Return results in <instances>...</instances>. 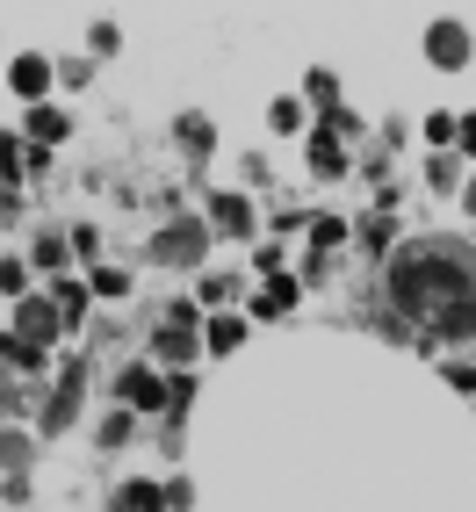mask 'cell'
Returning a JSON list of instances; mask_svg holds the SVG:
<instances>
[{"label": "cell", "mask_w": 476, "mask_h": 512, "mask_svg": "<svg viewBox=\"0 0 476 512\" xmlns=\"http://www.w3.org/2000/svg\"><path fill=\"white\" fill-rule=\"evenodd\" d=\"M426 58H433V65H462V58H469V37H462L455 22H433V29H426Z\"/></svg>", "instance_id": "obj_5"}, {"label": "cell", "mask_w": 476, "mask_h": 512, "mask_svg": "<svg viewBox=\"0 0 476 512\" xmlns=\"http://www.w3.org/2000/svg\"><path fill=\"white\" fill-rule=\"evenodd\" d=\"M390 303L426 339H469L476 332V260L448 238H419L390 260Z\"/></svg>", "instance_id": "obj_1"}, {"label": "cell", "mask_w": 476, "mask_h": 512, "mask_svg": "<svg viewBox=\"0 0 476 512\" xmlns=\"http://www.w3.org/2000/svg\"><path fill=\"white\" fill-rule=\"evenodd\" d=\"M289 303H296V282L282 275V282H267V289L253 296V311H260V318H282V311H289Z\"/></svg>", "instance_id": "obj_8"}, {"label": "cell", "mask_w": 476, "mask_h": 512, "mask_svg": "<svg viewBox=\"0 0 476 512\" xmlns=\"http://www.w3.org/2000/svg\"><path fill=\"white\" fill-rule=\"evenodd\" d=\"M202 246H210V238H202V224H166V231H159V260H174V267H195Z\"/></svg>", "instance_id": "obj_4"}, {"label": "cell", "mask_w": 476, "mask_h": 512, "mask_svg": "<svg viewBox=\"0 0 476 512\" xmlns=\"http://www.w3.org/2000/svg\"><path fill=\"white\" fill-rule=\"evenodd\" d=\"M51 303H58V325H80V318H87V289H73V282H58Z\"/></svg>", "instance_id": "obj_12"}, {"label": "cell", "mask_w": 476, "mask_h": 512, "mask_svg": "<svg viewBox=\"0 0 476 512\" xmlns=\"http://www.w3.org/2000/svg\"><path fill=\"white\" fill-rule=\"evenodd\" d=\"M94 289H101V296H123V289H130V275H123V267H101Z\"/></svg>", "instance_id": "obj_19"}, {"label": "cell", "mask_w": 476, "mask_h": 512, "mask_svg": "<svg viewBox=\"0 0 476 512\" xmlns=\"http://www.w3.org/2000/svg\"><path fill=\"white\" fill-rule=\"evenodd\" d=\"M0 361H15V368H37L44 354H37V347H22V339L8 332V339H0Z\"/></svg>", "instance_id": "obj_16"}, {"label": "cell", "mask_w": 476, "mask_h": 512, "mask_svg": "<svg viewBox=\"0 0 476 512\" xmlns=\"http://www.w3.org/2000/svg\"><path fill=\"white\" fill-rule=\"evenodd\" d=\"M181 145H188V152H210V123H202V116H181Z\"/></svg>", "instance_id": "obj_17"}, {"label": "cell", "mask_w": 476, "mask_h": 512, "mask_svg": "<svg viewBox=\"0 0 476 512\" xmlns=\"http://www.w3.org/2000/svg\"><path fill=\"white\" fill-rule=\"evenodd\" d=\"M311 238H318V253H332L339 238H347V224H339V217H318V224H311Z\"/></svg>", "instance_id": "obj_18"}, {"label": "cell", "mask_w": 476, "mask_h": 512, "mask_svg": "<svg viewBox=\"0 0 476 512\" xmlns=\"http://www.w3.org/2000/svg\"><path fill=\"white\" fill-rule=\"evenodd\" d=\"M8 80H15V94H29V101H37V94L51 87V65H44L37 51H29V58H15V73H8Z\"/></svg>", "instance_id": "obj_6"}, {"label": "cell", "mask_w": 476, "mask_h": 512, "mask_svg": "<svg viewBox=\"0 0 476 512\" xmlns=\"http://www.w3.org/2000/svg\"><path fill=\"white\" fill-rule=\"evenodd\" d=\"M123 397H130V404H145V412H152V404H166V383L138 368V375H123Z\"/></svg>", "instance_id": "obj_9"}, {"label": "cell", "mask_w": 476, "mask_h": 512, "mask_svg": "<svg viewBox=\"0 0 476 512\" xmlns=\"http://www.w3.org/2000/svg\"><path fill=\"white\" fill-rule=\"evenodd\" d=\"M0 174H8V181L22 174V145H15V138H0Z\"/></svg>", "instance_id": "obj_20"}, {"label": "cell", "mask_w": 476, "mask_h": 512, "mask_svg": "<svg viewBox=\"0 0 476 512\" xmlns=\"http://www.w3.org/2000/svg\"><path fill=\"white\" fill-rule=\"evenodd\" d=\"M29 138H37V145H58V138H65V116H58V109H29Z\"/></svg>", "instance_id": "obj_13"}, {"label": "cell", "mask_w": 476, "mask_h": 512, "mask_svg": "<svg viewBox=\"0 0 476 512\" xmlns=\"http://www.w3.org/2000/svg\"><path fill=\"white\" fill-rule=\"evenodd\" d=\"M80 390H87V368H80V361H65L58 390H51V404H44V426H51V433H58V426H73V412H80Z\"/></svg>", "instance_id": "obj_2"}, {"label": "cell", "mask_w": 476, "mask_h": 512, "mask_svg": "<svg viewBox=\"0 0 476 512\" xmlns=\"http://www.w3.org/2000/svg\"><path fill=\"white\" fill-rule=\"evenodd\" d=\"M311 174H347V152H339V138H332V130H318V138H311Z\"/></svg>", "instance_id": "obj_7"}, {"label": "cell", "mask_w": 476, "mask_h": 512, "mask_svg": "<svg viewBox=\"0 0 476 512\" xmlns=\"http://www.w3.org/2000/svg\"><path fill=\"white\" fill-rule=\"evenodd\" d=\"M15 339L44 354V339H58V303H51V296H22V332H15Z\"/></svg>", "instance_id": "obj_3"}, {"label": "cell", "mask_w": 476, "mask_h": 512, "mask_svg": "<svg viewBox=\"0 0 476 512\" xmlns=\"http://www.w3.org/2000/svg\"><path fill=\"white\" fill-rule=\"evenodd\" d=\"M217 224L238 238V231H253V210H246V202H238V195H217Z\"/></svg>", "instance_id": "obj_14"}, {"label": "cell", "mask_w": 476, "mask_h": 512, "mask_svg": "<svg viewBox=\"0 0 476 512\" xmlns=\"http://www.w3.org/2000/svg\"><path fill=\"white\" fill-rule=\"evenodd\" d=\"M455 145H462V152H476V116H462V123H455Z\"/></svg>", "instance_id": "obj_21"}, {"label": "cell", "mask_w": 476, "mask_h": 512, "mask_svg": "<svg viewBox=\"0 0 476 512\" xmlns=\"http://www.w3.org/2000/svg\"><path fill=\"white\" fill-rule=\"evenodd\" d=\"M159 505H166V491H159V484H130V491L116 498V512H159Z\"/></svg>", "instance_id": "obj_11"}, {"label": "cell", "mask_w": 476, "mask_h": 512, "mask_svg": "<svg viewBox=\"0 0 476 512\" xmlns=\"http://www.w3.org/2000/svg\"><path fill=\"white\" fill-rule=\"evenodd\" d=\"M202 339L224 354V347H238V339H246V325H238V318H210V332H202Z\"/></svg>", "instance_id": "obj_15"}, {"label": "cell", "mask_w": 476, "mask_h": 512, "mask_svg": "<svg viewBox=\"0 0 476 512\" xmlns=\"http://www.w3.org/2000/svg\"><path fill=\"white\" fill-rule=\"evenodd\" d=\"M195 354V332L188 325H159V361H188Z\"/></svg>", "instance_id": "obj_10"}, {"label": "cell", "mask_w": 476, "mask_h": 512, "mask_svg": "<svg viewBox=\"0 0 476 512\" xmlns=\"http://www.w3.org/2000/svg\"><path fill=\"white\" fill-rule=\"evenodd\" d=\"M469 210H476V181H469Z\"/></svg>", "instance_id": "obj_22"}]
</instances>
